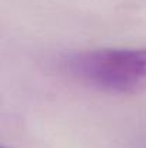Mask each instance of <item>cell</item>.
Here are the masks:
<instances>
[{
	"label": "cell",
	"instance_id": "cell-2",
	"mask_svg": "<svg viewBox=\"0 0 146 148\" xmlns=\"http://www.w3.org/2000/svg\"><path fill=\"white\" fill-rule=\"evenodd\" d=\"M0 148H6V147H3V145H0Z\"/></svg>",
	"mask_w": 146,
	"mask_h": 148
},
{
	"label": "cell",
	"instance_id": "cell-1",
	"mask_svg": "<svg viewBox=\"0 0 146 148\" xmlns=\"http://www.w3.org/2000/svg\"><path fill=\"white\" fill-rule=\"evenodd\" d=\"M63 68L77 81L112 94H130L146 85V48L95 49L65 58Z\"/></svg>",
	"mask_w": 146,
	"mask_h": 148
}]
</instances>
